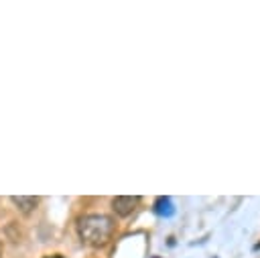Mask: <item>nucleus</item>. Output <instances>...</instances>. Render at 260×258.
I'll list each match as a JSON object with an SVG mask.
<instances>
[{
	"instance_id": "nucleus-1",
	"label": "nucleus",
	"mask_w": 260,
	"mask_h": 258,
	"mask_svg": "<svg viewBox=\"0 0 260 258\" xmlns=\"http://www.w3.org/2000/svg\"><path fill=\"white\" fill-rule=\"evenodd\" d=\"M116 230V223L106 213H87L77 219V234L83 244L102 246L106 244Z\"/></svg>"
},
{
	"instance_id": "nucleus-2",
	"label": "nucleus",
	"mask_w": 260,
	"mask_h": 258,
	"mask_svg": "<svg viewBox=\"0 0 260 258\" xmlns=\"http://www.w3.org/2000/svg\"><path fill=\"white\" fill-rule=\"evenodd\" d=\"M138 203H140L138 195H118V197L112 199V209L116 211V215L126 217L138 207Z\"/></svg>"
},
{
	"instance_id": "nucleus-3",
	"label": "nucleus",
	"mask_w": 260,
	"mask_h": 258,
	"mask_svg": "<svg viewBox=\"0 0 260 258\" xmlns=\"http://www.w3.org/2000/svg\"><path fill=\"white\" fill-rule=\"evenodd\" d=\"M10 201L16 205V209H20L22 213H30L37 205H39V197H30V195H14L10 197Z\"/></svg>"
},
{
	"instance_id": "nucleus-4",
	"label": "nucleus",
	"mask_w": 260,
	"mask_h": 258,
	"mask_svg": "<svg viewBox=\"0 0 260 258\" xmlns=\"http://www.w3.org/2000/svg\"><path fill=\"white\" fill-rule=\"evenodd\" d=\"M154 211H156L158 215H162V217L175 215V205H173L171 197H156V201H154Z\"/></svg>"
},
{
	"instance_id": "nucleus-5",
	"label": "nucleus",
	"mask_w": 260,
	"mask_h": 258,
	"mask_svg": "<svg viewBox=\"0 0 260 258\" xmlns=\"http://www.w3.org/2000/svg\"><path fill=\"white\" fill-rule=\"evenodd\" d=\"M45 258H63L61 254H53V256H45Z\"/></svg>"
},
{
	"instance_id": "nucleus-6",
	"label": "nucleus",
	"mask_w": 260,
	"mask_h": 258,
	"mask_svg": "<svg viewBox=\"0 0 260 258\" xmlns=\"http://www.w3.org/2000/svg\"><path fill=\"white\" fill-rule=\"evenodd\" d=\"M0 256H2V240H0Z\"/></svg>"
}]
</instances>
